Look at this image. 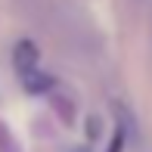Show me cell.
Returning <instances> with one entry per match:
<instances>
[{
	"label": "cell",
	"instance_id": "obj_1",
	"mask_svg": "<svg viewBox=\"0 0 152 152\" xmlns=\"http://www.w3.org/2000/svg\"><path fill=\"white\" fill-rule=\"evenodd\" d=\"M12 65H16L19 78L37 72V47H34L31 40H19L16 50H12Z\"/></svg>",
	"mask_w": 152,
	"mask_h": 152
},
{
	"label": "cell",
	"instance_id": "obj_2",
	"mask_svg": "<svg viewBox=\"0 0 152 152\" xmlns=\"http://www.w3.org/2000/svg\"><path fill=\"white\" fill-rule=\"evenodd\" d=\"M22 84H25V90H28V93H44L53 81L47 78L44 72H31V75H25V78H22Z\"/></svg>",
	"mask_w": 152,
	"mask_h": 152
},
{
	"label": "cell",
	"instance_id": "obj_3",
	"mask_svg": "<svg viewBox=\"0 0 152 152\" xmlns=\"http://www.w3.org/2000/svg\"><path fill=\"white\" fill-rule=\"evenodd\" d=\"M121 143H124V134L118 130V134H115V140H112V149H109V152H121Z\"/></svg>",
	"mask_w": 152,
	"mask_h": 152
}]
</instances>
